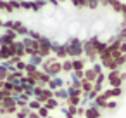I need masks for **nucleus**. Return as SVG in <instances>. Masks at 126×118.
<instances>
[{
    "mask_svg": "<svg viewBox=\"0 0 126 118\" xmlns=\"http://www.w3.org/2000/svg\"><path fill=\"white\" fill-rule=\"evenodd\" d=\"M5 5H7V0H0V11H5Z\"/></svg>",
    "mask_w": 126,
    "mask_h": 118,
    "instance_id": "obj_3",
    "label": "nucleus"
},
{
    "mask_svg": "<svg viewBox=\"0 0 126 118\" xmlns=\"http://www.w3.org/2000/svg\"><path fill=\"white\" fill-rule=\"evenodd\" d=\"M31 111H30V108H24V109H19L17 113H16V118H28V115H30Z\"/></svg>",
    "mask_w": 126,
    "mask_h": 118,
    "instance_id": "obj_2",
    "label": "nucleus"
},
{
    "mask_svg": "<svg viewBox=\"0 0 126 118\" xmlns=\"http://www.w3.org/2000/svg\"><path fill=\"white\" fill-rule=\"evenodd\" d=\"M4 83H5V82H0V90H2V89H4Z\"/></svg>",
    "mask_w": 126,
    "mask_h": 118,
    "instance_id": "obj_4",
    "label": "nucleus"
},
{
    "mask_svg": "<svg viewBox=\"0 0 126 118\" xmlns=\"http://www.w3.org/2000/svg\"><path fill=\"white\" fill-rule=\"evenodd\" d=\"M4 118H12V116H4Z\"/></svg>",
    "mask_w": 126,
    "mask_h": 118,
    "instance_id": "obj_6",
    "label": "nucleus"
},
{
    "mask_svg": "<svg viewBox=\"0 0 126 118\" xmlns=\"http://www.w3.org/2000/svg\"><path fill=\"white\" fill-rule=\"evenodd\" d=\"M7 76H9V70H7L2 63H0V82H5Z\"/></svg>",
    "mask_w": 126,
    "mask_h": 118,
    "instance_id": "obj_1",
    "label": "nucleus"
},
{
    "mask_svg": "<svg viewBox=\"0 0 126 118\" xmlns=\"http://www.w3.org/2000/svg\"><path fill=\"white\" fill-rule=\"evenodd\" d=\"M0 26H4V21H2V19H0Z\"/></svg>",
    "mask_w": 126,
    "mask_h": 118,
    "instance_id": "obj_5",
    "label": "nucleus"
}]
</instances>
